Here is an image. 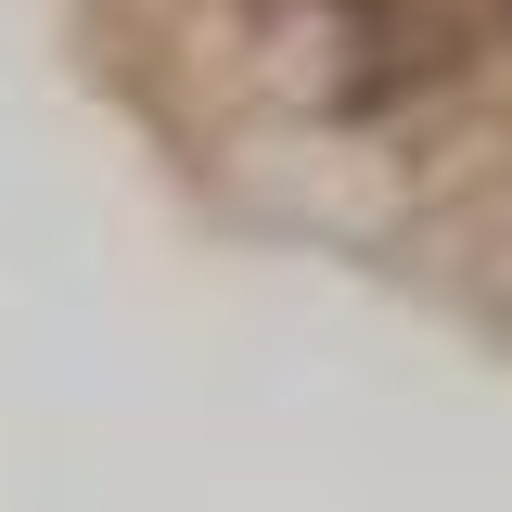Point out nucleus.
<instances>
[{
    "mask_svg": "<svg viewBox=\"0 0 512 512\" xmlns=\"http://www.w3.org/2000/svg\"><path fill=\"white\" fill-rule=\"evenodd\" d=\"M500 13H512V0H500Z\"/></svg>",
    "mask_w": 512,
    "mask_h": 512,
    "instance_id": "nucleus-1",
    "label": "nucleus"
}]
</instances>
